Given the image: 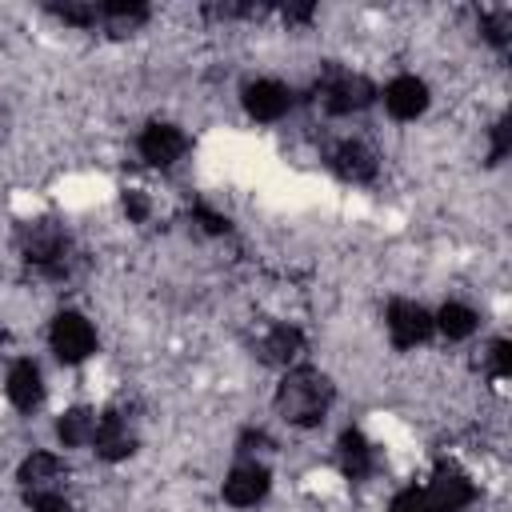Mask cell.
<instances>
[{
  "mask_svg": "<svg viewBox=\"0 0 512 512\" xmlns=\"http://www.w3.org/2000/svg\"><path fill=\"white\" fill-rule=\"evenodd\" d=\"M32 512H76L60 492H44V496H32Z\"/></svg>",
  "mask_w": 512,
  "mask_h": 512,
  "instance_id": "27",
  "label": "cell"
},
{
  "mask_svg": "<svg viewBox=\"0 0 512 512\" xmlns=\"http://www.w3.org/2000/svg\"><path fill=\"white\" fill-rule=\"evenodd\" d=\"M300 352H304V336H300V328H292V324H276V328L260 340V360H264V364H292Z\"/></svg>",
  "mask_w": 512,
  "mask_h": 512,
  "instance_id": "17",
  "label": "cell"
},
{
  "mask_svg": "<svg viewBox=\"0 0 512 512\" xmlns=\"http://www.w3.org/2000/svg\"><path fill=\"white\" fill-rule=\"evenodd\" d=\"M48 340H52V352H56L60 364H80L96 352V328L80 312H60L52 320Z\"/></svg>",
  "mask_w": 512,
  "mask_h": 512,
  "instance_id": "4",
  "label": "cell"
},
{
  "mask_svg": "<svg viewBox=\"0 0 512 512\" xmlns=\"http://www.w3.org/2000/svg\"><path fill=\"white\" fill-rule=\"evenodd\" d=\"M136 148H140V156H144L152 168H168V164H176V160L188 152V136H184L176 124H148V128L140 132Z\"/></svg>",
  "mask_w": 512,
  "mask_h": 512,
  "instance_id": "8",
  "label": "cell"
},
{
  "mask_svg": "<svg viewBox=\"0 0 512 512\" xmlns=\"http://www.w3.org/2000/svg\"><path fill=\"white\" fill-rule=\"evenodd\" d=\"M52 16H60L64 24L76 28H96L100 24V4L96 0H64V4H48Z\"/></svg>",
  "mask_w": 512,
  "mask_h": 512,
  "instance_id": "20",
  "label": "cell"
},
{
  "mask_svg": "<svg viewBox=\"0 0 512 512\" xmlns=\"http://www.w3.org/2000/svg\"><path fill=\"white\" fill-rule=\"evenodd\" d=\"M472 500H476V484L468 480V472H460L456 464H436L428 492H424L428 512H460Z\"/></svg>",
  "mask_w": 512,
  "mask_h": 512,
  "instance_id": "5",
  "label": "cell"
},
{
  "mask_svg": "<svg viewBox=\"0 0 512 512\" xmlns=\"http://www.w3.org/2000/svg\"><path fill=\"white\" fill-rule=\"evenodd\" d=\"M332 380L316 368H292L276 388V412L296 428H316L332 408Z\"/></svg>",
  "mask_w": 512,
  "mask_h": 512,
  "instance_id": "1",
  "label": "cell"
},
{
  "mask_svg": "<svg viewBox=\"0 0 512 512\" xmlns=\"http://www.w3.org/2000/svg\"><path fill=\"white\" fill-rule=\"evenodd\" d=\"M328 164L340 180H352V184H368L376 176V156L360 144V140H340L332 152H328Z\"/></svg>",
  "mask_w": 512,
  "mask_h": 512,
  "instance_id": "13",
  "label": "cell"
},
{
  "mask_svg": "<svg viewBox=\"0 0 512 512\" xmlns=\"http://www.w3.org/2000/svg\"><path fill=\"white\" fill-rule=\"evenodd\" d=\"M268 488H272L268 468L256 464V460H244V464H236V468L228 472V480H224V500H228L232 508H252V504H260V500L268 496Z\"/></svg>",
  "mask_w": 512,
  "mask_h": 512,
  "instance_id": "7",
  "label": "cell"
},
{
  "mask_svg": "<svg viewBox=\"0 0 512 512\" xmlns=\"http://www.w3.org/2000/svg\"><path fill=\"white\" fill-rule=\"evenodd\" d=\"M432 316H428V308H420V304H412V300H392L388 304V336H392V344L396 348H416V344H424L428 336H432Z\"/></svg>",
  "mask_w": 512,
  "mask_h": 512,
  "instance_id": "6",
  "label": "cell"
},
{
  "mask_svg": "<svg viewBox=\"0 0 512 512\" xmlns=\"http://www.w3.org/2000/svg\"><path fill=\"white\" fill-rule=\"evenodd\" d=\"M384 108L388 116L396 120H416L424 108H428V84L420 76H396L388 88H384Z\"/></svg>",
  "mask_w": 512,
  "mask_h": 512,
  "instance_id": "11",
  "label": "cell"
},
{
  "mask_svg": "<svg viewBox=\"0 0 512 512\" xmlns=\"http://www.w3.org/2000/svg\"><path fill=\"white\" fill-rule=\"evenodd\" d=\"M8 400L20 408V412H32L40 408L44 400V380H40V368L32 360H16L8 368Z\"/></svg>",
  "mask_w": 512,
  "mask_h": 512,
  "instance_id": "14",
  "label": "cell"
},
{
  "mask_svg": "<svg viewBox=\"0 0 512 512\" xmlns=\"http://www.w3.org/2000/svg\"><path fill=\"white\" fill-rule=\"evenodd\" d=\"M488 372L496 380H504L512 372V344L508 340H492V348H488Z\"/></svg>",
  "mask_w": 512,
  "mask_h": 512,
  "instance_id": "21",
  "label": "cell"
},
{
  "mask_svg": "<svg viewBox=\"0 0 512 512\" xmlns=\"http://www.w3.org/2000/svg\"><path fill=\"white\" fill-rule=\"evenodd\" d=\"M316 96L332 116H352V112H360L376 100V84L368 76H356V72H344V68L328 64L324 76L316 80Z\"/></svg>",
  "mask_w": 512,
  "mask_h": 512,
  "instance_id": "3",
  "label": "cell"
},
{
  "mask_svg": "<svg viewBox=\"0 0 512 512\" xmlns=\"http://www.w3.org/2000/svg\"><path fill=\"white\" fill-rule=\"evenodd\" d=\"M432 324L448 336V340H468L472 332H476V312L468 308V304H456V300H448L436 316H432Z\"/></svg>",
  "mask_w": 512,
  "mask_h": 512,
  "instance_id": "19",
  "label": "cell"
},
{
  "mask_svg": "<svg viewBox=\"0 0 512 512\" xmlns=\"http://www.w3.org/2000/svg\"><path fill=\"white\" fill-rule=\"evenodd\" d=\"M484 36L496 44V48H504L508 44V32H512V16L508 12H492V16H484Z\"/></svg>",
  "mask_w": 512,
  "mask_h": 512,
  "instance_id": "22",
  "label": "cell"
},
{
  "mask_svg": "<svg viewBox=\"0 0 512 512\" xmlns=\"http://www.w3.org/2000/svg\"><path fill=\"white\" fill-rule=\"evenodd\" d=\"M508 144H512V120L504 116L496 128H492V152H488V164H500L508 156Z\"/></svg>",
  "mask_w": 512,
  "mask_h": 512,
  "instance_id": "23",
  "label": "cell"
},
{
  "mask_svg": "<svg viewBox=\"0 0 512 512\" xmlns=\"http://www.w3.org/2000/svg\"><path fill=\"white\" fill-rule=\"evenodd\" d=\"M312 4H284V20H308Z\"/></svg>",
  "mask_w": 512,
  "mask_h": 512,
  "instance_id": "29",
  "label": "cell"
},
{
  "mask_svg": "<svg viewBox=\"0 0 512 512\" xmlns=\"http://www.w3.org/2000/svg\"><path fill=\"white\" fill-rule=\"evenodd\" d=\"M192 216L204 224V232H212V236H224L232 224H228V216H220V212H212V208H204V204H196L192 208Z\"/></svg>",
  "mask_w": 512,
  "mask_h": 512,
  "instance_id": "26",
  "label": "cell"
},
{
  "mask_svg": "<svg viewBox=\"0 0 512 512\" xmlns=\"http://www.w3.org/2000/svg\"><path fill=\"white\" fill-rule=\"evenodd\" d=\"M244 108L252 120H280L292 108V88L280 80H252L244 88Z\"/></svg>",
  "mask_w": 512,
  "mask_h": 512,
  "instance_id": "10",
  "label": "cell"
},
{
  "mask_svg": "<svg viewBox=\"0 0 512 512\" xmlns=\"http://www.w3.org/2000/svg\"><path fill=\"white\" fill-rule=\"evenodd\" d=\"M268 444H272V440H268L264 432H244V436H240V452H256V448H268Z\"/></svg>",
  "mask_w": 512,
  "mask_h": 512,
  "instance_id": "28",
  "label": "cell"
},
{
  "mask_svg": "<svg viewBox=\"0 0 512 512\" xmlns=\"http://www.w3.org/2000/svg\"><path fill=\"white\" fill-rule=\"evenodd\" d=\"M340 468H344L348 480H368L376 472V452H372V444L360 428H348L340 436Z\"/></svg>",
  "mask_w": 512,
  "mask_h": 512,
  "instance_id": "15",
  "label": "cell"
},
{
  "mask_svg": "<svg viewBox=\"0 0 512 512\" xmlns=\"http://www.w3.org/2000/svg\"><path fill=\"white\" fill-rule=\"evenodd\" d=\"M16 240H20V252H24L28 264H36L48 276H68V236L56 220L40 216V220L20 224Z\"/></svg>",
  "mask_w": 512,
  "mask_h": 512,
  "instance_id": "2",
  "label": "cell"
},
{
  "mask_svg": "<svg viewBox=\"0 0 512 512\" xmlns=\"http://www.w3.org/2000/svg\"><path fill=\"white\" fill-rule=\"evenodd\" d=\"M16 480H20V488H24L28 500H32V496L56 492V484L64 480V464H60V456H52V452H32V456H24Z\"/></svg>",
  "mask_w": 512,
  "mask_h": 512,
  "instance_id": "12",
  "label": "cell"
},
{
  "mask_svg": "<svg viewBox=\"0 0 512 512\" xmlns=\"http://www.w3.org/2000/svg\"><path fill=\"white\" fill-rule=\"evenodd\" d=\"M388 512H428L424 492H420V488H404V492H396L392 504H388Z\"/></svg>",
  "mask_w": 512,
  "mask_h": 512,
  "instance_id": "24",
  "label": "cell"
},
{
  "mask_svg": "<svg viewBox=\"0 0 512 512\" xmlns=\"http://www.w3.org/2000/svg\"><path fill=\"white\" fill-rule=\"evenodd\" d=\"M92 444H96V456H100V460H128V456L136 452V428L128 424L124 412H104V416L96 420Z\"/></svg>",
  "mask_w": 512,
  "mask_h": 512,
  "instance_id": "9",
  "label": "cell"
},
{
  "mask_svg": "<svg viewBox=\"0 0 512 512\" xmlns=\"http://www.w3.org/2000/svg\"><path fill=\"white\" fill-rule=\"evenodd\" d=\"M96 412H88V408H68L60 420H56V436H60V444L64 448H84V444H92V436H96Z\"/></svg>",
  "mask_w": 512,
  "mask_h": 512,
  "instance_id": "18",
  "label": "cell"
},
{
  "mask_svg": "<svg viewBox=\"0 0 512 512\" xmlns=\"http://www.w3.org/2000/svg\"><path fill=\"white\" fill-rule=\"evenodd\" d=\"M148 20V4L140 0H104L100 4V28L108 36H128Z\"/></svg>",
  "mask_w": 512,
  "mask_h": 512,
  "instance_id": "16",
  "label": "cell"
},
{
  "mask_svg": "<svg viewBox=\"0 0 512 512\" xmlns=\"http://www.w3.org/2000/svg\"><path fill=\"white\" fill-rule=\"evenodd\" d=\"M124 212H128V220H148V212H152V204H148V196L140 192V188H128L124 192Z\"/></svg>",
  "mask_w": 512,
  "mask_h": 512,
  "instance_id": "25",
  "label": "cell"
}]
</instances>
